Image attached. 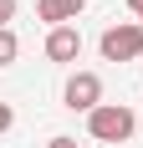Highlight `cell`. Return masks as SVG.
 Masks as SVG:
<instances>
[{
    "mask_svg": "<svg viewBox=\"0 0 143 148\" xmlns=\"http://www.w3.org/2000/svg\"><path fill=\"white\" fill-rule=\"evenodd\" d=\"M133 128H138V118H133V107H123V102H102L97 112H87V133L97 138V143H128Z\"/></svg>",
    "mask_w": 143,
    "mask_h": 148,
    "instance_id": "1",
    "label": "cell"
},
{
    "mask_svg": "<svg viewBox=\"0 0 143 148\" xmlns=\"http://www.w3.org/2000/svg\"><path fill=\"white\" fill-rule=\"evenodd\" d=\"M102 61H138L143 56V26L138 21H118V26L102 31V41H97Z\"/></svg>",
    "mask_w": 143,
    "mask_h": 148,
    "instance_id": "2",
    "label": "cell"
},
{
    "mask_svg": "<svg viewBox=\"0 0 143 148\" xmlns=\"http://www.w3.org/2000/svg\"><path fill=\"white\" fill-rule=\"evenodd\" d=\"M61 102L72 112H97L102 107V77L97 72H72L67 87H61Z\"/></svg>",
    "mask_w": 143,
    "mask_h": 148,
    "instance_id": "3",
    "label": "cell"
},
{
    "mask_svg": "<svg viewBox=\"0 0 143 148\" xmlns=\"http://www.w3.org/2000/svg\"><path fill=\"white\" fill-rule=\"evenodd\" d=\"M82 56V31L77 26H56V31H46V61H77Z\"/></svg>",
    "mask_w": 143,
    "mask_h": 148,
    "instance_id": "4",
    "label": "cell"
},
{
    "mask_svg": "<svg viewBox=\"0 0 143 148\" xmlns=\"http://www.w3.org/2000/svg\"><path fill=\"white\" fill-rule=\"evenodd\" d=\"M82 10H87V0H36V15H41L51 31H56V26H72Z\"/></svg>",
    "mask_w": 143,
    "mask_h": 148,
    "instance_id": "5",
    "label": "cell"
},
{
    "mask_svg": "<svg viewBox=\"0 0 143 148\" xmlns=\"http://www.w3.org/2000/svg\"><path fill=\"white\" fill-rule=\"evenodd\" d=\"M15 56H21V41H15V31H10V26H0V66H10Z\"/></svg>",
    "mask_w": 143,
    "mask_h": 148,
    "instance_id": "6",
    "label": "cell"
},
{
    "mask_svg": "<svg viewBox=\"0 0 143 148\" xmlns=\"http://www.w3.org/2000/svg\"><path fill=\"white\" fill-rule=\"evenodd\" d=\"M10 128H15V107L0 102V133H10Z\"/></svg>",
    "mask_w": 143,
    "mask_h": 148,
    "instance_id": "7",
    "label": "cell"
},
{
    "mask_svg": "<svg viewBox=\"0 0 143 148\" xmlns=\"http://www.w3.org/2000/svg\"><path fill=\"white\" fill-rule=\"evenodd\" d=\"M5 21H15V0H0V26Z\"/></svg>",
    "mask_w": 143,
    "mask_h": 148,
    "instance_id": "8",
    "label": "cell"
},
{
    "mask_svg": "<svg viewBox=\"0 0 143 148\" xmlns=\"http://www.w3.org/2000/svg\"><path fill=\"white\" fill-rule=\"evenodd\" d=\"M46 148H82V143H77V138H51Z\"/></svg>",
    "mask_w": 143,
    "mask_h": 148,
    "instance_id": "9",
    "label": "cell"
},
{
    "mask_svg": "<svg viewBox=\"0 0 143 148\" xmlns=\"http://www.w3.org/2000/svg\"><path fill=\"white\" fill-rule=\"evenodd\" d=\"M128 10H133V15H138V21H143V0H128Z\"/></svg>",
    "mask_w": 143,
    "mask_h": 148,
    "instance_id": "10",
    "label": "cell"
},
{
    "mask_svg": "<svg viewBox=\"0 0 143 148\" xmlns=\"http://www.w3.org/2000/svg\"><path fill=\"white\" fill-rule=\"evenodd\" d=\"M138 26H143V21H138Z\"/></svg>",
    "mask_w": 143,
    "mask_h": 148,
    "instance_id": "11",
    "label": "cell"
}]
</instances>
